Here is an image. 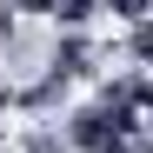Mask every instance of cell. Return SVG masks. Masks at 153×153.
<instances>
[{
  "mask_svg": "<svg viewBox=\"0 0 153 153\" xmlns=\"http://www.w3.org/2000/svg\"><path fill=\"white\" fill-rule=\"evenodd\" d=\"M100 60V47L87 33H53V53H47V73H60V80H87Z\"/></svg>",
  "mask_w": 153,
  "mask_h": 153,
  "instance_id": "1",
  "label": "cell"
},
{
  "mask_svg": "<svg viewBox=\"0 0 153 153\" xmlns=\"http://www.w3.org/2000/svg\"><path fill=\"white\" fill-rule=\"evenodd\" d=\"M100 13H107V0H53V27L60 33H87Z\"/></svg>",
  "mask_w": 153,
  "mask_h": 153,
  "instance_id": "2",
  "label": "cell"
},
{
  "mask_svg": "<svg viewBox=\"0 0 153 153\" xmlns=\"http://www.w3.org/2000/svg\"><path fill=\"white\" fill-rule=\"evenodd\" d=\"M126 60H133V67H153V13L126 27Z\"/></svg>",
  "mask_w": 153,
  "mask_h": 153,
  "instance_id": "3",
  "label": "cell"
},
{
  "mask_svg": "<svg viewBox=\"0 0 153 153\" xmlns=\"http://www.w3.org/2000/svg\"><path fill=\"white\" fill-rule=\"evenodd\" d=\"M20 153H73V146H67L60 126H27L20 133Z\"/></svg>",
  "mask_w": 153,
  "mask_h": 153,
  "instance_id": "4",
  "label": "cell"
}]
</instances>
